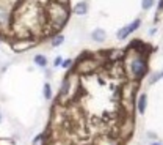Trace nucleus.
<instances>
[{"mask_svg":"<svg viewBox=\"0 0 163 145\" xmlns=\"http://www.w3.org/2000/svg\"><path fill=\"white\" fill-rule=\"evenodd\" d=\"M60 63H61V57H57V59H55V65L58 66Z\"/></svg>","mask_w":163,"mask_h":145,"instance_id":"obj_11","label":"nucleus"},{"mask_svg":"<svg viewBox=\"0 0 163 145\" xmlns=\"http://www.w3.org/2000/svg\"><path fill=\"white\" fill-rule=\"evenodd\" d=\"M0 121H2V114H0Z\"/></svg>","mask_w":163,"mask_h":145,"instance_id":"obj_13","label":"nucleus"},{"mask_svg":"<svg viewBox=\"0 0 163 145\" xmlns=\"http://www.w3.org/2000/svg\"><path fill=\"white\" fill-rule=\"evenodd\" d=\"M144 110H146V95H141L138 99V112L144 114Z\"/></svg>","mask_w":163,"mask_h":145,"instance_id":"obj_5","label":"nucleus"},{"mask_svg":"<svg viewBox=\"0 0 163 145\" xmlns=\"http://www.w3.org/2000/svg\"><path fill=\"white\" fill-rule=\"evenodd\" d=\"M74 11H75V14L83 16V14H86V11H88V5H86L85 2H80V3H77V5H75Z\"/></svg>","mask_w":163,"mask_h":145,"instance_id":"obj_3","label":"nucleus"},{"mask_svg":"<svg viewBox=\"0 0 163 145\" xmlns=\"http://www.w3.org/2000/svg\"><path fill=\"white\" fill-rule=\"evenodd\" d=\"M163 8V0H160V3H158V10H161Z\"/></svg>","mask_w":163,"mask_h":145,"instance_id":"obj_12","label":"nucleus"},{"mask_svg":"<svg viewBox=\"0 0 163 145\" xmlns=\"http://www.w3.org/2000/svg\"><path fill=\"white\" fill-rule=\"evenodd\" d=\"M152 145H160V143H152Z\"/></svg>","mask_w":163,"mask_h":145,"instance_id":"obj_14","label":"nucleus"},{"mask_svg":"<svg viewBox=\"0 0 163 145\" xmlns=\"http://www.w3.org/2000/svg\"><path fill=\"white\" fill-rule=\"evenodd\" d=\"M152 5H154V0H143V3H141L143 10H149Z\"/></svg>","mask_w":163,"mask_h":145,"instance_id":"obj_9","label":"nucleus"},{"mask_svg":"<svg viewBox=\"0 0 163 145\" xmlns=\"http://www.w3.org/2000/svg\"><path fill=\"white\" fill-rule=\"evenodd\" d=\"M93 40L94 41H104L105 40V36H107V33L104 32V30H100V29H96L94 32H93Z\"/></svg>","mask_w":163,"mask_h":145,"instance_id":"obj_4","label":"nucleus"},{"mask_svg":"<svg viewBox=\"0 0 163 145\" xmlns=\"http://www.w3.org/2000/svg\"><path fill=\"white\" fill-rule=\"evenodd\" d=\"M130 68H132V73H133V76H135L136 79L143 77V76L146 74V71H147V66H146V59H144V57H141V55L135 57V59L130 62Z\"/></svg>","mask_w":163,"mask_h":145,"instance_id":"obj_1","label":"nucleus"},{"mask_svg":"<svg viewBox=\"0 0 163 145\" xmlns=\"http://www.w3.org/2000/svg\"><path fill=\"white\" fill-rule=\"evenodd\" d=\"M140 24H141V21H140V19L133 21V22H132L130 25L124 27V29H122V30H121V32L118 33V38H119V40H125V38H127V36H129V35H130L132 32H135V30H136V29L140 27Z\"/></svg>","mask_w":163,"mask_h":145,"instance_id":"obj_2","label":"nucleus"},{"mask_svg":"<svg viewBox=\"0 0 163 145\" xmlns=\"http://www.w3.org/2000/svg\"><path fill=\"white\" fill-rule=\"evenodd\" d=\"M160 76H161V77H163V73H161V74H160Z\"/></svg>","mask_w":163,"mask_h":145,"instance_id":"obj_15","label":"nucleus"},{"mask_svg":"<svg viewBox=\"0 0 163 145\" xmlns=\"http://www.w3.org/2000/svg\"><path fill=\"white\" fill-rule=\"evenodd\" d=\"M35 63L39 65V66H46V65H47V59H46L44 55H36V57H35Z\"/></svg>","mask_w":163,"mask_h":145,"instance_id":"obj_6","label":"nucleus"},{"mask_svg":"<svg viewBox=\"0 0 163 145\" xmlns=\"http://www.w3.org/2000/svg\"><path fill=\"white\" fill-rule=\"evenodd\" d=\"M63 41H64V36L58 35V36H55V38H53V41H52V46H55V47H57V46H60Z\"/></svg>","mask_w":163,"mask_h":145,"instance_id":"obj_7","label":"nucleus"},{"mask_svg":"<svg viewBox=\"0 0 163 145\" xmlns=\"http://www.w3.org/2000/svg\"><path fill=\"white\" fill-rule=\"evenodd\" d=\"M71 63H72L71 60H66V62L63 63V66H64V68H69V66H71Z\"/></svg>","mask_w":163,"mask_h":145,"instance_id":"obj_10","label":"nucleus"},{"mask_svg":"<svg viewBox=\"0 0 163 145\" xmlns=\"http://www.w3.org/2000/svg\"><path fill=\"white\" fill-rule=\"evenodd\" d=\"M50 96H52L50 85H49V84H46V85H44V98H46V99H50Z\"/></svg>","mask_w":163,"mask_h":145,"instance_id":"obj_8","label":"nucleus"}]
</instances>
